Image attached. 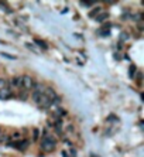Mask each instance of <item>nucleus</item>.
<instances>
[{
    "label": "nucleus",
    "mask_w": 144,
    "mask_h": 157,
    "mask_svg": "<svg viewBox=\"0 0 144 157\" xmlns=\"http://www.w3.org/2000/svg\"><path fill=\"white\" fill-rule=\"evenodd\" d=\"M55 147H57V139L54 137V136H43V140H41V149H43V152L45 153H51L55 150Z\"/></svg>",
    "instance_id": "f257e3e1"
},
{
    "label": "nucleus",
    "mask_w": 144,
    "mask_h": 157,
    "mask_svg": "<svg viewBox=\"0 0 144 157\" xmlns=\"http://www.w3.org/2000/svg\"><path fill=\"white\" fill-rule=\"evenodd\" d=\"M30 146V141L28 140H20V141H11V143H7V147H14V149H18L24 152L27 147Z\"/></svg>",
    "instance_id": "f03ea898"
},
{
    "label": "nucleus",
    "mask_w": 144,
    "mask_h": 157,
    "mask_svg": "<svg viewBox=\"0 0 144 157\" xmlns=\"http://www.w3.org/2000/svg\"><path fill=\"white\" fill-rule=\"evenodd\" d=\"M32 84H34V82H32V79H31V76L30 75H23L21 76V87L24 88V89H31L32 88Z\"/></svg>",
    "instance_id": "7ed1b4c3"
},
{
    "label": "nucleus",
    "mask_w": 144,
    "mask_h": 157,
    "mask_svg": "<svg viewBox=\"0 0 144 157\" xmlns=\"http://www.w3.org/2000/svg\"><path fill=\"white\" fill-rule=\"evenodd\" d=\"M13 96L10 92V88H1L0 89V99H3V101H6V99H10V98Z\"/></svg>",
    "instance_id": "20e7f679"
},
{
    "label": "nucleus",
    "mask_w": 144,
    "mask_h": 157,
    "mask_svg": "<svg viewBox=\"0 0 144 157\" xmlns=\"http://www.w3.org/2000/svg\"><path fill=\"white\" fill-rule=\"evenodd\" d=\"M41 96H43V91H34L31 93V101L34 103L40 105V101H41Z\"/></svg>",
    "instance_id": "39448f33"
},
{
    "label": "nucleus",
    "mask_w": 144,
    "mask_h": 157,
    "mask_svg": "<svg viewBox=\"0 0 144 157\" xmlns=\"http://www.w3.org/2000/svg\"><path fill=\"white\" fill-rule=\"evenodd\" d=\"M54 127H55V132L57 135H62V120L61 119H57L55 123H54Z\"/></svg>",
    "instance_id": "423d86ee"
},
{
    "label": "nucleus",
    "mask_w": 144,
    "mask_h": 157,
    "mask_svg": "<svg viewBox=\"0 0 144 157\" xmlns=\"http://www.w3.org/2000/svg\"><path fill=\"white\" fill-rule=\"evenodd\" d=\"M106 19H109V13H106V11H105V13H99V14L96 16L95 20H96V21H99V23H103Z\"/></svg>",
    "instance_id": "0eeeda50"
},
{
    "label": "nucleus",
    "mask_w": 144,
    "mask_h": 157,
    "mask_svg": "<svg viewBox=\"0 0 144 157\" xmlns=\"http://www.w3.org/2000/svg\"><path fill=\"white\" fill-rule=\"evenodd\" d=\"M99 13H102V9L100 7H95V9H92V10L88 13V16L91 17V19H96V16H97Z\"/></svg>",
    "instance_id": "6e6552de"
},
{
    "label": "nucleus",
    "mask_w": 144,
    "mask_h": 157,
    "mask_svg": "<svg viewBox=\"0 0 144 157\" xmlns=\"http://www.w3.org/2000/svg\"><path fill=\"white\" fill-rule=\"evenodd\" d=\"M10 84L13 85V87L20 88V87H21V76H14V78L10 81Z\"/></svg>",
    "instance_id": "1a4fd4ad"
},
{
    "label": "nucleus",
    "mask_w": 144,
    "mask_h": 157,
    "mask_svg": "<svg viewBox=\"0 0 144 157\" xmlns=\"http://www.w3.org/2000/svg\"><path fill=\"white\" fill-rule=\"evenodd\" d=\"M34 41H35V44H37L38 47H41L43 50H48V44L45 43V41H43V40H38V38H35Z\"/></svg>",
    "instance_id": "9d476101"
},
{
    "label": "nucleus",
    "mask_w": 144,
    "mask_h": 157,
    "mask_svg": "<svg viewBox=\"0 0 144 157\" xmlns=\"http://www.w3.org/2000/svg\"><path fill=\"white\" fill-rule=\"evenodd\" d=\"M134 74H136V65H130L128 67V76L134 79Z\"/></svg>",
    "instance_id": "9b49d317"
},
{
    "label": "nucleus",
    "mask_w": 144,
    "mask_h": 157,
    "mask_svg": "<svg viewBox=\"0 0 144 157\" xmlns=\"http://www.w3.org/2000/svg\"><path fill=\"white\" fill-rule=\"evenodd\" d=\"M38 136H40V130H38V129H32V140L37 141L38 140Z\"/></svg>",
    "instance_id": "f8f14e48"
},
{
    "label": "nucleus",
    "mask_w": 144,
    "mask_h": 157,
    "mask_svg": "<svg viewBox=\"0 0 144 157\" xmlns=\"http://www.w3.org/2000/svg\"><path fill=\"white\" fill-rule=\"evenodd\" d=\"M18 98H20L21 101H27V92L26 91H21V92L18 93Z\"/></svg>",
    "instance_id": "ddd939ff"
},
{
    "label": "nucleus",
    "mask_w": 144,
    "mask_h": 157,
    "mask_svg": "<svg viewBox=\"0 0 144 157\" xmlns=\"http://www.w3.org/2000/svg\"><path fill=\"white\" fill-rule=\"evenodd\" d=\"M6 85H7V81H6L4 78H0V89H1V88H6Z\"/></svg>",
    "instance_id": "4468645a"
},
{
    "label": "nucleus",
    "mask_w": 144,
    "mask_h": 157,
    "mask_svg": "<svg viewBox=\"0 0 144 157\" xmlns=\"http://www.w3.org/2000/svg\"><path fill=\"white\" fill-rule=\"evenodd\" d=\"M1 55H3V57H4V58H9V60H16V57H14V55L6 54V53H1Z\"/></svg>",
    "instance_id": "2eb2a0df"
},
{
    "label": "nucleus",
    "mask_w": 144,
    "mask_h": 157,
    "mask_svg": "<svg viewBox=\"0 0 144 157\" xmlns=\"http://www.w3.org/2000/svg\"><path fill=\"white\" fill-rule=\"evenodd\" d=\"M99 36H102V37H106V36H110V30H106V31H99Z\"/></svg>",
    "instance_id": "dca6fc26"
},
{
    "label": "nucleus",
    "mask_w": 144,
    "mask_h": 157,
    "mask_svg": "<svg viewBox=\"0 0 144 157\" xmlns=\"http://www.w3.org/2000/svg\"><path fill=\"white\" fill-rule=\"evenodd\" d=\"M57 113H59L61 116H65V115H66V110H64L62 108H58L57 109Z\"/></svg>",
    "instance_id": "f3484780"
},
{
    "label": "nucleus",
    "mask_w": 144,
    "mask_h": 157,
    "mask_svg": "<svg viewBox=\"0 0 144 157\" xmlns=\"http://www.w3.org/2000/svg\"><path fill=\"white\" fill-rule=\"evenodd\" d=\"M134 78L137 79V82H139V84H141V79H143V74H141V72H139V74H137V76H134Z\"/></svg>",
    "instance_id": "a211bd4d"
},
{
    "label": "nucleus",
    "mask_w": 144,
    "mask_h": 157,
    "mask_svg": "<svg viewBox=\"0 0 144 157\" xmlns=\"http://www.w3.org/2000/svg\"><path fill=\"white\" fill-rule=\"evenodd\" d=\"M112 27V24H110V23H105V24H103V27L100 28V30H106V28H110Z\"/></svg>",
    "instance_id": "6ab92c4d"
},
{
    "label": "nucleus",
    "mask_w": 144,
    "mask_h": 157,
    "mask_svg": "<svg viewBox=\"0 0 144 157\" xmlns=\"http://www.w3.org/2000/svg\"><path fill=\"white\" fill-rule=\"evenodd\" d=\"M80 4H82V6H88V7H89V6L93 4V1H80Z\"/></svg>",
    "instance_id": "aec40b11"
},
{
    "label": "nucleus",
    "mask_w": 144,
    "mask_h": 157,
    "mask_svg": "<svg viewBox=\"0 0 144 157\" xmlns=\"http://www.w3.org/2000/svg\"><path fill=\"white\" fill-rule=\"evenodd\" d=\"M127 38H128V36L126 33H122V34H120V40H122V41L123 40H127Z\"/></svg>",
    "instance_id": "412c9836"
},
{
    "label": "nucleus",
    "mask_w": 144,
    "mask_h": 157,
    "mask_svg": "<svg viewBox=\"0 0 144 157\" xmlns=\"http://www.w3.org/2000/svg\"><path fill=\"white\" fill-rule=\"evenodd\" d=\"M71 157H76V149H71Z\"/></svg>",
    "instance_id": "4be33fe9"
},
{
    "label": "nucleus",
    "mask_w": 144,
    "mask_h": 157,
    "mask_svg": "<svg viewBox=\"0 0 144 157\" xmlns=\"http://www.w3.org/2000/svg\"><path fill=\"white\" fill-rule=\"evenodd\" d=\"M61 154H62V157H69V153H68V152H65V150H64L62 153H61Z\"/></svg>",
    "instance_id": "5701e85b"
},
{
    "label": "nucleus",
    "mask_w": 144,
    "mask_h": 157,
    "mask_svg": "<svg viewBox=\"0 0 144 157\" xmlns=\"http://www.w3.org/2000/svg\"><path fill=\"white\" fill-rule=\"evenodd\" d=\"M66 130H68V132H72V130H74V126H72V125H69L68 127H66Z\"/></svg>",
    "instance_id": "b1692460"
},
{
    "label": "nucleus",
    "mask_w": 144,
    "mask_h": 157,
    "mask_svg": "<svg viewBox=\"0 0 144 157\" xmlns=\"http://www.w3.org/2000/svg\"><path fill=\"white\" fill-rule=\"evenodd\" d=\"M117 48H119V50L123 48V43H119V44H117Z\"/></svg>",
    "instance_id": "393cba45"
},
{
    "label": "nucleus",
    "mask_w": 144,
    "mask_h": 157,
    "mask_svg": "<svg viewBox=\"0 0 144 157\" xmlns=\"http://www.w3.org/2000/svg\"><path fill=\"white\" fill-rule=\"evenodd\" d=\"M91 157H97V156H93V154H92V156H91Z\"/></svg>",
    "instance_id": "a878e982"
}]
</instances>
